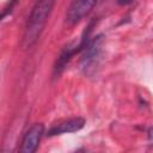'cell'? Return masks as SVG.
<instances>
[{
	"instance_id": "obj_5",
	"label": "cell",
	"mask_w": 153,
	"mask_h": 153,
	"mask_svg": "<svg viewBox=\"0 0 153 153\" xmlns=\"http://www.w3.org/2000/svg\"><path fill=\"white\" fill-rule=\"evenodd\" d=\"M85 126V118L82 117H71L62 120L55 124L51 126V128L48 130V136H55V135H61V134H67V133H74L84 128Z\"/></svg>"
},
{
	"instance_id": "obj_4",
	"label": "cell",
	"mask_w": 153,
	"mask_h": 153,
	"mask_svg": "<svg viewBox=\"0 0 153 153\" xmlns=\"http://www.w3.org/2000/svg\"><path fill=\"white\" fill-rule=\"evenodd\" d=\"M44 134V126L42 123H35L29 128V130L25 133L19 151L23 153H33Z\"/></svg>"
},
{
	"instance_id": "obj_3",
	"label": "cell",
	"mask_w": 153,
	"mask_h": 153,
	"mask_svg": "<svg viewBox=\"0 0 153 153\" xmlns=\"http://www.w3.org/2000/svg\"><path fill=\"white\" fill-rule=\"evenodd\" d=\"M98 0H73L66 12V23L68 25H75L81 19L87 17Z\"/></svg>"
},
{
	"instance_id": "obj_1",
	"label": "cell",
	"mask_w": 153,
	"mask_h": 153,
	"mask_svg": "<svg viewBox=\"0 0 153 153\" xmlns=\"http://www.w3.org/2000/svg\"><path fill=\"white\" fill-rule=\"evenodd\" d=\"M54 5L55 0H36L29 14L22 39V47L24 49L31 48L38 41L53 12Z\"/></svg>"
},
{
	"instance_id": "obj_2",
	"label": "cell",
	"mask_w": 153,
	"mask_h": 153,
	"mask_svg": "<svg viewBox=\"0 0 153 153\" xmlns=\"http://www.w3.org/2000/svg\"><path fill=\"white\" fill-rule=\"evenodd\" d=\"M102 36L94 37L92 41H87L84 45V55L81 59V68L85 74H90L98 66L100 51H102Z\"/></svg>"
},
{
	"instance_id": "obj_6",
	"label": "cell",
	"mask_w": 153,
	"mask_h": 153,
	"mask_svg": "<svg viewBox=\"0 0 153 153\" xmlns=\"http://www.w3.org/2000/svg\"><path fill=\"white\" fill-rule=\"evenodd\" d=\"M133 0H117V2L120 4V5H127V4H129V2H131Z\"/></svg>"
}]
</instances>
